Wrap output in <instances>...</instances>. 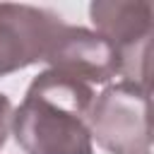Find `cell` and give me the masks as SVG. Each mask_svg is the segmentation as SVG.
Masks as SVG:
<instances>
[{"label":"cell","instance_id":"cell-1","mask_svg":"<svg viewBox=\"0 0 154 154\" xmlns=\"http://www.w3.org/2000/svg\"><path fill=\"white\" fill-rule=\"evenodd\" d=\"M94 89L55 70L38 72L12 111V135L24 154H94L89 108Z\"/></svg>","mask_w":154,"mask_h":154},{"label":"cell","instance_id":"cell-2","mask_svg":"<svg viewBox=\"0 0 154 154\" xmlns=\"http://www.w3.org/2000/svg\"><path fill=\"white\" fill-rule=\"evenodd\" d=\"M91 140L108 154H152L149 89L132 82H113L94 96L89 108Z\"/></svg>","mask_w":154,"mask_h":154},{"label":"cell","instance_id":"cell-3","mask_svg":"<svg viewBox=\"0 0 154 154\" xmlns=\"http://www.w3.org/2000/svg\"><path fill=\"white\" fill-rule=\"evenodd\" d=\"M94 31L118 53L120 82L149 89V53L154 5L149 0H96L89 5Z\"/></svg>","mask_w":154,"mask_h":154},{"label":"cell","instance_id":"cell-4","mask_svg":"<svg viewBox=\"0 0 154 154\" xmlns=\"http://www.w3.org/2000/svg\"><path fill=\"white\" fill-rule=\"evenodd\" d=\"M63 24L53 10L0 2V77L41 63Z\"/></svg>","mask_w":154,"mask_h":154},{"label":"cell","instance_id":"cell-5","mask_svg":"<svg viewBox=\"0 0 154 154\" xmlns=\"http://www.w3.org/2000/svg\"><path fill=\"white\" fill-rule=\"evenodd\" d=\"M48 70L75 77L84 84H111L118 77V53L96 31L63 24L43 58Z\"/></svg>","mask_w":154,"mask_h":154},{"label":"cell","instance_id":"cell-6","mask_svg":"<svg viewBox=\"0 0 154 154\" xmlns=\"http://www.w3.org/2000/svg\"><path fill=\"white\" fill-rule=\"evenodd\" d=\"M10 125H12V103L5 94H0V149L10 135Z\"/></svg>","mask_w":154,"mask_h":154}]
</instances>
